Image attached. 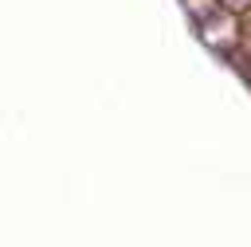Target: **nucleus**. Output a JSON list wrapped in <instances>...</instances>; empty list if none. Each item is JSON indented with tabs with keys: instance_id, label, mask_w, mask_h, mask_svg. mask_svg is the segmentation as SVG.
<instances>
[{
	"instance_id": "obj_1",
	"label": "nucleus",
	"mask_w": 251,
	"mask_h": 247,
	"mask_svg": "<svg viewBox=\"0 0 251 247\" xmlns=\"http://www.w3.org/2000/svg\"><path fill=\"white\" fill-rule=\"evenodd\" d=\"M227 4H231V8H239V4H243V0H227Z\"/></svg>"
}]
</instances>
